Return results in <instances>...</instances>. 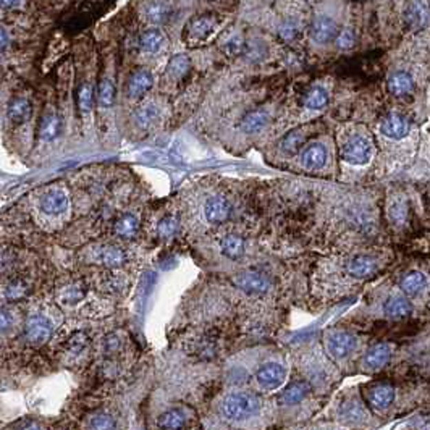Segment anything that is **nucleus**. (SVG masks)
Wrapping results in <instances>:
<instances>
[{
    "label": "nucleus",
    "instance_id": "nucleus-13",
    "mask_svg": "<svg viewBox=\"0 0 430 430\" xmlns=\"http://www.w3.org/2000/svg\"><path fill=\"white\" fill-rule=\"evenodd\" d=\"M235 212L233 201L223 193L210 194L203 204V218L210 227H222L230 222Z\"/></svg>",
    "mask_w": 430,
    "mask_h": 430
},
{
    "label": "nucleus",
    "instance_id": "nucleus-49",
    "mask_svg": "<svg viewBox=\"0 0 430 430\" xmlns=\"http://www.w3.org/2000/svg\"><path fill=\"white\" fill-rule=\"evenodd\" d=\"M296 36H298V30H296V26H293V25H285L282 26V30H280V37L287 42L294 41L296 39Z\"/></svg>",
    "mask_w": 430,
    "mask_h": 430
},
{
    "label": "nucleus",
    "instance_id": "nucleus-29",
    "mask_svg": "<svg viewBox=\"0 0 430 430\" xmlns=\"http://www.w3.org/2000/svg\"><path fill=\"white\" fill-rule=\"evenodd\" d=\"M7 116L13 125H25L32 116V104L28 97L18 96L13 97L8 104Z\"/></svg>",
    "mask_w": 430,
    "mask_h": 430
},
{
    "label": "nucleus",
    "instance_id": "nucleus-20",
    "mask_svg": "<svg viewBox=\"0 0 430 430\" xmlns=\"http://www.w3.org/2000/svg\"><path fill=\"white\" fill-rule=\"evenodd\" d=\"M54 334V325L45 316H30L25 322V338L31 347H42Z\"/></svg>",
    "mask_w": 430,
    "mask_h": 430
},
{
    "label": "nucleus",
    "instance_id": "nucleus-18",
    "mask_svg": "<svg viewBox=\"0 0 430 430\" xmlns=\"http://www.w3.org/2000/svg\"><path fill=\"white\" fill-rule=\"evenodd\" d=\"M218 26V20L214 15H201L186 23L183 30V41L191 48L204 44L214 34Z\"/></svg>",
    "mask_w": 430,
    "mask_h": 430
},
{
    "label": "nucleus",
    "instance_id": "nucleus-41",
    "mask_svg": "<svg viewBox=\"0 0 430 430\" xmlns=\"http://www.w3.org/2000/svg\"><path fill=\"white\" fill-rule=\"evenodd\" d=\"M90 341H91L90 335H88L86 331H83V330L74 331V334L68 336L65 349H67L70 354H81L86 351L88 347H90Z\"/></svg>",
    "mask_w": 430,
    "mask_h": 430
},
{
    "label": "nucleus",
    "instance_id": "nucleus-12",
    "mask_svg": "<svg viewBox=\"0 0 430 430\" xmlns=\"http://www.w3.org/2000/svg\"><path fill=\"white\" fill-rule=\"evenodd\" d=\"M288 377V369L280 361H265L256 369L252 380L259 391L264 393H272L277 391L280 387L285 385Z\"/></svg>",
    "mask_w": 430,
    "mask_h": 430
},
{
    "label": "nucleus",
    "instance_id": "nucleus-42",
    "mask_svg": "<svg viewBox=\"0 0 430 430\" xmlns=\"http://www.w3.org/2000/svg\"><path fill=\"white\" fill-rule=\"evenodd\" d=\"M168 12H170V8H168L167 3L158 2V0H154V2L147 3L146 8H144V15H146L147 20L154 23V25L165 21Z\"/></svg>",
    "mask_w": 430,
    "mask_h": 430
},
{
    "label": "nucleus",
    "instance_id": "nucleus-39",
    "mask_svg": "<svg viewBox=\"0 0 430 430\" xmlns=\"http://www.w3.org/2000/svg\"><path fill=\"white\" fill-rule=\"evenodd\" d=\"M181 230V222L178 215L168 214L165 217L161 218V222L157 223V236L162 240H172L178 235Z\"/></svg>",
    "mask_w": 430,
    "mask_h": 430
},
{
    "label": "nucleus",
    "instance_id": "nucleus-28",
    "mask_svg": "<svg viewBox=\"0 0 430 430\" xmlns=\"http://www.w3.org/2000/svg\"><path fill=\"white\" fill-rule=\"evenodd\" d=\"M63 132V120L57 112H48L41 119L39 123V139L45 143H52Z\"/></svg>",
    "mask_w": 430,
    "mask_h": 430
},
{
    "label": "nucleus",
    "instance_id": "nucleus-23",
    "mask_svg": "<svg viewBox=\"0 0 430 430\" xmlns=\"http://www.w3.org/2000/svg\"><path fill=\"white\" fill-rule=\"evenodd\" d=\"M68 194L63 188H50L41 196L39 199V209L41 212L50 217H57V215L67 212L68 209Z\"/></svg>",
    "mask_w": 430,
    "mask_h": 430
},
{
    "label": "nucleus",
    "instance_id": "nucleus-15",
    "mask_svg": "<svg viewBox=\"0 0 430 430\" xmlns=\"http://www.w3.org/2000/svg\"><path fill=\"white\" fill-rule=\"evenodd\" d=\"M314 393L316 391L312 389L311 383L299 373L298 377H293L287 383V387L280 391L277 396V406L282 409L298 408V406L305 405Z\"/></svg>",
    "mask_w": 430,
    "mask_h": 430
},
{
    "label": "nucleus",
    "instance_id": "nucleus-48",
    "mask_svg": "<svg viewBox=\"0 0 430 430\" xmlns=\"http://www.w3.org/2000/svg\"><path fill=\"white\" fill-rule=\"evenodd\" d=\"M245 50V42H243L241 37H232L230 41L225 44V52L230 55H238Z\"/></svg>",
    "mask_w": 430,
    "mask_h": 430
},
{
    "label": "nucleus",
    "instance_id": "nucleus-31",
    "mask_svg": "<svg viewBox=\"0 0 430 430\" xmlns=\"http://www.w3.org/2000/svg\"><path fill=\"white\" fill-rule=\"evenodd\" d=\"M429 8L422 0H413V2L408 3L405 10V21L406 25L413 30H420L429 23Z\"/></svg>",
    "mask_w": 430,
    "mask_h": 430
},
{
    "label": "nucleus",
    "instance_id": "nucleus-32",
    "mask_svg": "<svg viewBox=\"0 0 430 430\" xmlns=\"http://www.w3.org/2000/svg\"><path fill=\"white\" fill-rule=\"evenodd\" d=\"M2 293H3V298H6V301L20 303L23 301V299H26L28 296H30L31 285L26 278H21V277L10 278L6 283V287H3Z\"/></svg>",
    "mask_w": 430,
    "mask_h": 430
},
{
    "label": "nucleus",
    "instance_id": "nucleus-36",
    "mask_svg": "<svg viewBox=\"0 0 430 430\" xmlns=\"http://www.w3.org/2000/svg\"><path fill=\"white\" fill-rule=\"evenodd\" d=\"M191 60L186 55H175L172 57L165 70V79L168 83H180L190 73Z\"/></svg>",
    "mask_w": 430,
    "mask_h": 430
},
{
    "label": "nucleus",
    "instance_id": "nucleus-1",
    "mask_svg": "<svg viewBox=\"0 0 430 430\" xmlns=\"http://www.w3.org/2000/svg\"><path fill=\"white\" fill-rule=\"evenodd\" d=\"M391 252L382 247L335 251L322 259L312 275L317 293L327 299L345 296L378 277L389 267Z\"/></svg>",
    "mask_w": 430,
    "mask_h": 430
},
{
    "label": "nucleus",
    "instance_id": "nucleus-16",
    "mask_svg": "<svg viewBox=\"0 0 430 430\" xmlns=\"http://www.w3.org/2000/svg\"><path fill=\"white\" fill-rule=\"evenodd\" d=\"M398 289L411 301L430 296V274L422 269H408L398 280Z\"/></svg>",
    "mask_w": 430,
    "mask_h": 430
},
{
    "label": "nucleus",
    "instance_id": "nucleus-4",
    "mask_svg": "<svg viewBox=\"0 0 430 430\" xmlns=\"http://www.w3.org/2000/svg\"><path fill=\"white\" fill-rule=\"evenodd\" d=\"M413 134V120L403 112H389L382 116L378 123L377 146L378 156L385 161H403L411 154V144L408 143Z\"/></svg>",
    "mask_w": 430,
    "mask_h": 430
},
{
    "label": "nucleus",
    "instance_id": "nucleus-19",
    "mask_svg": "<svg viewBox=\"0 0 430 430\" xmlns=\"http://www.w3.org/2000/svg\"><path fill=\"white\" fill-rule=\"evenodd\" d=\"M413 312L414 303L406 294L401 293L400 289L390 291L382 303V314L391 322L406 320L408 317L413 316Z\"/></svg>",
    "mask_w": 430,
    "mask_h": 430
},
{
    "label": "nucleus",
    "instance_id": "nucleus-40",
    "mask_svg": "<svg viewBox=\"0 0 430 430\" xmlns=\"http://www.w3.org/2000/svg\"><path fill=\"white\" fill-rule=\"evenodd\" d=\"M96 96L97 101H99V105L104 107V109H110L115 104V84L112 83V79H102L99 83V88H97Z\"/></svg>",
    "mask_w": 430,
    "mask_h": 430
},
{
    "label": "nucleus",
    "instance_id": "nucleus-33",
    "mask_svg": "<svg viewBox=\"0 0 430 430\" xmlns=\"http://www.w3.org/2000/svg\"><path fill=\"white\" fill-rule=\"evenodd\" d=\"M330 102V94L324 86H312L303 96V107L311 112L324 110Z\"/></svg>",
    "mask_w": 430,
    "mask_h": 430
},
{
    "label": "nucleus",
    "instance_id": "nucleus-2",
    "mask_svg": "<svg viewBox=\"0 0 430 430\" xmlns=\"http://www.w3.org/2000/svg\"><path fill=\"white\" fill-rule=\"evenodd\" d=\"M380 205L369 191L354 190L336 201L327 215V235L334 236L341 249L369 247L380 235ZM340 249V251H341Z\"/></svg>",
    "mask_w": 430,
    "mask_h": 430
},
{
    "label": "nucleus",
    "instance_id": "nucleus-44",
    "mask_svg": "<svg viewBox=\"0 0 430 430\" xmlns=\"http://www.w3.org/2000/svg\"><path fill=\"white\" fill-rule=\"evenodd\" d=\"M88 427L90 429H115L116 422H115L114 416L109 413H96L94 416H91L90 422H88Z\"/></svg>",
    "mask_w": 430,
    "mask_h": 430
},
{
    "label": "nucleus",
    "instance_id": "nucleus-35",
    "mask_svg": "<svg viewBox=\"0 0 430 430\" xmlns=\"http://www.w3.org/2000/svg\"><path fill=\"white\" fill-rule=\"evenodd\" d=\"M158 115H161V110L156 104L152 102H147V104L139 105L133 114V123L139 130H147L156 123L158 120Z\"/></svg>",
    "mask_w": 430,
    "mask_h": 430
},
{
    "label": "nucleus",
    "instance_id": "nucleus-5",
    "mask_svg": "<svg viewBox=\"0 0 430 430\" xmlns=\"http://www.w3.org/2000/svg\"><path fill=\"white\" fill-rule=\"evenodd\" d=\"M322 348L336 367H351L362 354V336L358 331L330 327L322 336Z\"/></svg>",
    "mask_w": 430,
    "mask_h": 430
},
{
    "label": "nucleus",
    "instance_id": "nucleus-43",
    "mask_svg": "<svg viewBox=\"0 0 430 430\" xmlns=\"http://www.w3.org/2000/svg\"><path fill=\"white\" fill-rule=\"evenodd\" d=\"M94 99H96V91L94 88L91 86L90 83L83 84L78 91V107L83 114H88L91 112L92 105H94Z\"/></svg>",
    "mask_w": 430,
    "mask_h": 430
},
{
    "label": "nucleus",
    "instance_id": "nucleus-3",
    "mask_svg": "<svg viewBox=\"0 0 430 430\" xmlns=\"http://www.w3.org/2000/svg\"><path fill=\"white\" fill-rule=\"evenodd\" d=\"M335 146L341 168L364 170L378 158L377 139L362 125H347L338 128Z\"/></svg>",
    "mask_w": 430,
    "mask_h": 430
},
{
    "label": "nucleus",
    "instance_id": "nucleus-37",
    "mask_svg": "<svg viewBox=\"0 0 430 430\" xmlns=\"http://www.w3.org/2000/svg\"><path fill=\"white\" fill-rule=\"evenodd\" d=\"M157 425L161 429H185L188 427V416L185 409L172 408L157 419Z\"/></svg>",
    "mask_w": 430,
    "mask_h": 430
},
{
    "label": "nucleus",
    "instance_id": "nucleus-24",
    "mask_svg": "<svg viewBox=\"0 0 430 430\" xmlns=\"http://www.w3.org/2000/svg\"><path fill=\"white\" fill-rule=\"evenodd\" d=\"M218 247L223 257L230 260H240L247 252V240L241 233L228 232L218 240Z\"/></svg>",
    "mask_w": 430,
    "mask_h": 430
},
{
    "label": "nucleus",
    "instance_id": "nucleus-7",
    "mask_svg": "<svg viewBox=\"0 0 430 430\" xmlns=\"http://www.w3.org/2000/svg\"><path fill=\"white\" fill-rule=\"evenodd\" d=\"M263 406V398L254 391L235 390L223 396L221 414L228 422H246V420L259 416Z\"/></svg>",
    "mask_w": 430,
    "mask_h": 430
},
{
    "label": "nucleus",
    "instance_id": "nucleus-50",
    "mask_svg": "<svg viewBox=\"0 0 430 430\" xmlns=\"http://www.w3.org/2000/svg\"><path fill=\"white\" fill-rule=\"evenodd\" d=\"M8 44H10V36H8L6 28L0 26V54L8 48Z\"/></svg>",
    "mask_w": 430,
    "mask_h": 430
},
{
    "label": "nucleus",
    "instance_id": "nucleus-51",
    "mask_svg": "<svg viewBox=\"0 0 430 430\" xmlns=\"http://www.w3.org/2000/svg\"><path fill=\"white\" fill-rule=\"evenodd\" d=\"M18 6H20V0H0V8H3V10H12Z\"/></svg>",
    "mask_w": 430,
    "mask_h": 430
},
{
    "label": "nucleus",
    "instance_id": "nucleus-9",
    "mask_svg": "<svg viewBox=\"0 0 430 430\" xmlns=\"http://www.w3.org/2000/svg\"><path fill=\"white\" fill-rule=\"evenodd\" d=\"M296 165L305 174H324L327 167L334 163V154L329 143L322 139H311L305 147L299 151L296 157Z\"/></svg>",
    "mask_w": 430,
    "mask_h": 430
},
{
    "label": "nucleus",
    "instance_id": "nucleus-38",
    "mask_svg": "<svg viewBox=\"0 0 430 430\" xmlns=\"http://www.w3.org/2000/svg\"><path fill=\"white\" fill-rule=\"evenodd\" d=\"M163 42H165V36H163L158 30H156V28H152V30L144 31L141 34L139 48H141L143 52L146 54H156L162 49Z\"/></svg>",
    "mask_w": 430,
    "mask_h": 430
},
{
    "label": "nucleus",
    "instance_id": "nucleus-6",
    "mask_svg": "<svg viewBox=\"0 0 430 430\" xmlns=\"http://www.w3.org/2000/svg\"><path fill=\"white\" fill-rule=\"evenodd\" d=\"M383 217L395 233H405L413 228L416 207L408 190L390 186L383 201Z\"/></svg>",
    "mask_w": 430,
    "mask_h": 430
},
{
    "label": "nucleus",
    "instance_id": "nucleus-17",
    "mask_svg": "<svg viewBox=\"0 0 430 430\" xmlns=\"http://www.w3.org/2000/svg\"><path fill=\"white\" fill-rule=\"evenodd\" d=\"M312 134H314V130H312L311 125L291 130V132L285 134L283 138H280L278 143L275 144V147H277L275 149V156L282 157L283 161L296 157L299 151L311 141Z\"/></svg>",
    "mask_w": 430,
    "mask_h": 430
},
{
    "label": "nucleus",
    "instance_id": "nucleus-11",
    "mask_svg": "<svg viewBox=\"0 0 430 430\" xmlns=\"http://www.w3.org/2000/svg\"><path fill=\"white\" fill-rule=\"evenodd\" d=\"M395 351L396 347L393 343H389V341H380V343L369 345L358 359L359 372L371 373V376L372 373L382 372L383 369L390 366Z\"/></svg>",
    "mask_w": 430,
    "mask_h": 430
},
{
    "label": "nucleus",
    "instance_id": "nucleus-30",
    "mask_svg": "<svg viewBox=\"0 0 430 430\" xmlns=\"http://www.w3.org/2000/svg\"><path fill=\"white\" fill-rule=\"evenodd\" d=\"M154 84V76L149 70H138L128 79V96L132 99H141Z\"/></svg>",
    "mask_w": 430,
    "mask_h": 430
},
{
    "label": "nucleus",
    "instance_id": "nucleus-27",
    "mask_svg": "<svg viewBox=\"0 0 430 430\" xmlns=\"http://www.w3.org/2000/svg\"><path fill=\"white\" fill-rule=\"evenodd\" d=\"M139 228H141V221L138 214L125 212L114 223V235L120 240H133L139 233Z\"/></svg>",
    "mask_w": 430,
    "mask_h": 430
},
{
    "label": "nucleus",
    "instance_id": "nucleus-10",
    "mask_svg": "<svg viewBox=\"0 0 430 430\" xmlns=\"http://www.w3.org/2000/svg\"><path fill=\"white\" fill-rule=\"evenodd\" d=\"M232 283L238 291L249 298H265L272 294L275 282L272 275L263 269H245L232 277Z\"/></svg>",
    "mask_w": 430,
    "mask_h": 430
},
{
    "label": "nucleus",
    "instance_id": "nucleus-22",
    "mask_svg": "<svg viewBox=\"0 0 430 430\" xmlns=\"http://www.w3.org/2000/svg\"><path fill=\"white\" fill-rule=\"evenodd\" d=\"M272 123V115L265 109H254L243 116L238 125V130L246 136H257L264 133Z\"/></svg>",
    "mask_w": 430,
    "mask_h": 430
},
{
    "label": "nucleus",
    "instance_id": "nucleus-21",
    "mask_svg": "<svg viewBox=\"0 0 430 430\" xmlns=\"http://www.w3.org/2000/svg\"><path fill=\"white\" fill-rule=\"evenodd\" d=\"M92 260L97 265H102L104 269L116 270L121 269L128 260V254L123 247L119 245H112V243H107V245L97 246L94 251H92Z\"/></svg>",
    "mask_w": 430,
    "mask_h": 430
},
{
    "label": "nucleus",
    "instance_id": "nucleus-14",
    "mask_svg": "<svg viewBox=\"0 0 430 430\" xmlns=\"http://www.w3.org/2000/svg\"><path fill=\"white\" fill-rule=\"evenodd\" d=\"M372 413L364 403L361 393L347 395L340 400L338 408H336V418L341 424L347 425H359L366 424L367 419L372 418Z\"/></svg>",
    "mask_w": 430,
    "mask_h": 430
},
{
    "label": "nucleus",
    "instance_id": "nucleus-46",
    "mask_svg": "<svg viewBox=\"0 0 430 430\" xmlns=\"http://www.w3.org/2000/svg\"><path fill=\"white\" fill-rule=\"evenodd\" d=\"M336 44H338V48L343 50L351 49L354 45V34L348 30L338 32V36H336Z\"/></svg>",
    "mask_w": 430,
    "mask_h": 430
},
{
    "label": "nucleus",
    "instance_id": "nucleus-34",
    "mask_svg": "<svg viewBox=\"0 0 430 430\" xmlns=\"http://www.w3.org/2000/svg\"><path fill=\"white\" fill-rule=\"evenodd\" d=\"M88 294V288L81 280H73V282H68L67 285H63V288L60 289L59 299L60 303L65 306H74L78 303H81Z\"/></svg>",
    "mask_w": 430,
    "mask_h": 430
},
{
    "label": "nucleus",
    "instance_id": "nucleus-8",
    "mask_svg": "<svg viewBox=\"0 0 430 430\" xmlns=\"http://www.w3.org/2000/svg\"><path fill=\"white\" fill-rule=\"evenodd\" d=\"M398 387L387 380H372L361 385V396L369 411L376 416H387L396 406Z\"/></svg>",
    "mask_w": 430,
    "mask_h": 430
},
{
    "label": "nucleus",
    "instance_id": "nucleus-25",
    "mask_svg": "<svg viewBox=\"0 0 430 430\" xmlns=\"http://www.w3.org/2000/svg\"><path fill=\"white\" fill-rule=\"evenodd\" d=\"M387 90L396 99H405V97L411 96L416 90V81L413 74L405 70H396L390 74L389 81H387Z\"/></svg>",
    "mask_w": 430,
    "mask_h": 430
},
{
    "label": "nucleus",
    "instance_id": "nucleus-45",
    "mask_svg": "<svg viewBox=\"0 0 430 430\" xmlns=\"http://www.w3.org/2000/svg\"><path fill=\"white\" fill-rule=\"evenodd\" d=\"M120 348H121V341H120L119 336H116L115 334H110V335L105 336V340H104V351H105V354H109V356H112V354L119 353Z\"/></svg>",
    "mask_w": 430,
    "mask_h": 430
},
{
    "label": "nucleus",
    "instance_id": "nucleus-26",
    "mask_svg": "<svg viewBox=\"0 0 430 430\" xmlns=\"http://www.w3.org/2000/svg\"><path fill=\"white\" fill-rule=\"evenodd\" d=\"M338 36V25L329 17H317L312 21L311 37L317 44H330Z\"/></svg>",
    "mask_w": 430,
    "mask_h": 430
},
{
    "label": "nucleus",
    "instance_id": "nucleus-47",
    "mask_svg": "<svg viewBox=\"0 0 430 430\" xmlns=\"http://www.w3.org/2000/svg\"><path fill=\"white\" fill-rule=\"evenodd\" d=\"M12 325H13L12 312L8 311L6 306H0V334L10 330Z\"/></svg>",
    "mask_w": 430,
    "mask_h": 430
}]
</instances>
